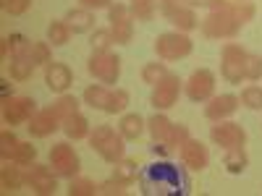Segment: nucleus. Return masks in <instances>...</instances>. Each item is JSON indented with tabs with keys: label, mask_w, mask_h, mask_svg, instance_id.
I'll return each instance as SVG.
<instances>
[{
	"label": "nucleus",
	"mask_w": 262,
	"mask_h": 196,
	"mask_svg": "<svg viewBox=\"0 0 262 196\" xmlns=\"http://www.w3.org/2000/svg\"><path fill=\"white\" fill-rule=\"evenodd\" d=\"M107 100H111V89H105V86H100V84H92V86H86V89H84V102L90 107H95V110L105 113Z\"/></svg>",
	"instance_id": "nucleus-24"
},
{
	"label": "nucleus",
	"mask_w": 262,
	"mask_h": 196,
	"mask_svg": "<svg viewBox=\"0 0 262 196\" xmlns=\"http://www.w3.org/2000/svg\"><path fill=\"white\" fill-rule=\"evenodd\" d=\"M181 79L176 74H168L165 79H160L155 86H152V107L155 110H168L179 102V94H181Z\"/></svg>",
	"instance_id": "nucleus-8"
},
{
	"label": "nucleus",
	"mask_w": 262,
	"mask_h": 196,
	"mask_svg": "<svg viewBox=\"0 0 262 196\" xmlns=\"http://www.w3.org/2000/svg\"><path fill=\"white\" fill-rule=\"evenodd\" d=\"M181 6H189V8H194V6H210V0H179Z\"/></svg>",
	"instance_id": "nucleus-44"
},
{
	"label": "nucleus",
	"mask_w": 262,
	"mask_h": 196,
	"mask_svg": "<svg viewBox=\"0 0 262 196\" xmlns=\"http://www.w3.org/2000/svg\"><path fill=\"white\" fill-rule=\"evenodd\" d=\"M160 11L179 32H191L200 27V18L189 6H181L179 0H160Z\"/></svg>",
	"instance_id": "nucleus-11"
},
{
	"label": "nucleus",
	"mask_w": 262,
	"mask_h": 196,
	"mask_svg": "<svg viewBox=\"0 0 262 196\" xmlns=\"http://www.w3.org/2000/svg\"><path fill=\"white\" fill-rule=\"evenodd\" d=\"M191 39L184 32H165L155 39V53L160 60H181L191 55Z\"/></svg>",
	"instance_id": "nucleus-4"
},
{
	"label": "nucleus",
	"mask_w": 262,
	"mask_h": 196,
	"mask_svg": "<svg viewBox=\"0 0 262 196\" xmlns=\"http://www.w3.org/2000/svg\"><path fill=\"white\" fill-rule=\"evenodd\" d=\"M37 115V102L29 97H6L3 100V120L8 126L29 123Z\"/></svg>",
	"instance_id": "nucleus-9"
},
{
	"label": "nucleus",
	"mask_w": 262,
	"mask_h": 196,
	"mask_svg": "<svg viewBox=\"0 0 262 196\" xmlns=\"http://www.w3.org/2000/svg\"><path fill=\"white\" fill-rule=\"evenodd\" d=\"M238 97H233V94H221V97H210L207 100V105H205V118L207 120H226V118H231L236 110H238Z\"/></svg>",
	"instance_id": "nucleus-16"
},
{
	"label": "nucleus",
	"mask_w": 262,
	"mask_h": 196,
	"mask_svg": "<svg viewBox=\"0 0 262 196\" xmlns=\"http://www.w3.org/2000/svg\"><path fill=\"white\" fill-rule=\"evenodd\" d=\"M86 71L95 79H100L102 84H116L121 79V58L113 53H92Z\"/></svg>",
	"instance_id": "nucleus-7"
},
{
	"label": "nucleus",
	"mask_w": 262,
	"mask_h": 196,
	"mask_svg": "<svg viewBox=\"0 0 262 196\" xmlns=\"http://www.w3.org/2000/svg\"><path fill=\"white\" fill-rule=\"evenodd\" d=\"M34 160H37V146H32V144H24V141H21L11 162H13V165H21V167H29Z\"/></svg>",
	"instance_id": "nucleus-33"
},
{
	"label": "nucleus",
	"mask_w": 262,
	"mask_h": 196,
	"mask_svg": "<svg viewBox=\"0 0 262 196\" xmlns=\"http://www.w3.org/2000/svg\"><path fill=\"white\" fill-rule=\"evenodd\" d=\"M252 18L254 6L249 0H210V13L200 27L207 39H231Z\"/></svg>",
	"instance_id": "nucleus-1"
},
{
	"label": "nucleus",
	"mask_w": 262,
	"mask_h": 196,
	"mask_svg": "<svg viewBox=\"0 0 262 196\" xmlns=\"http://www.w3.org/2000/svg\"><path fill=\"white\" fill-rule=\"evenodd\" d=\"M215 92V74L207 71V68H200L194 71L186 81V97L191 102H207Z\"/></svg>",
	"instance_id": "nucleus-13"
},
{
	"label": "nucleus",
	"mask_w": 262,
	"mask_h": 196,
	"mask_svg": "<svg viewBox=\"0 0 262 196\" xmlns=\"http://www.w3.org/2000/svg\"><path fill=\"white\" fill-rule=\"evenodd\" d=\"M181 162H184L189 170L202 173V170L210 165V152H207V146H205L200 139H189V141L181 146Z\"/></svg>",
	"instance_id": "nucleus-15"
},
{
	"label": "nucleus",
	"mask_w": 262,
	"mask_h": 196,
	"mask_svg": "<svg viewBox=\"0 0 262 196\" xmlns=\"http://www.w3.org/2000/svg\"><path fill=\"white\" fill-rule=\"evenodd\" d=\"M142 131H144V118L137 115V113H128L121 118V134L126 141H137L142 136Z\"/></svg>",
	"instance_id": "nucleus-23"
},
{
	"label": "nucleus",
	"mask_w": 262,
	"mask_h": 196,
	"mask_svg": "<svg viewBox=\"0 0 262 196\" xmlns=\"http://www.w3.org/2000/svg\"><path fill=\"white\" fill-rule=\"evenodd\" d=\"M29 6H32V0H3V8H6V13H11V16L27 13Z\"/></svg>",
	"instance_id": "nucleus-41"
},
{
	"label": "nucleus",
	"mask_w": 262,
	"mask_h": 196,
	"mask_svg": "<svg viewBox=\"0 0 262 196\" xmlns=\"http://www.w3.org/2000/svg\"><path fill=\"white\" fill-rule=\"evenodd\" d=\"M71 29H69V24L66 21H53V24L48 27V42L50 45H55V47H63L66 42L71 39Z\"/></svg>",
	"instance_id": "nucleus-27"
},
{
	"label": "nucleus",
	"mask_w": 262,
	"mask_h": 196,
	"mask_svg": "<svg viewBox=\"0 0 262 196\" xmlns=\"http://www.w3.org/2000/svg\"><path fill=\"white\" fill-rule=\"evenodd\" d=\"M100 191V186L95 183V181H90V178H71V183H69V196H95Z\"/></svg>",
	"instance_id": "nucleus-28"
},
{
	"label": "nucleus",
	"mask_w": 262,
	"mask_h": 196,
	"mask_svg": "<svg viewBox=\"0 0 262 196\" xmlns=\"http://www.w3.org/2000/svg\"><path fill=\"white\" fill-rule=\"evenodd\" d=\"M210 139L217 146H223V149H236V146L247 144V131L238 123H233V120H217L210 128Z\"/></svg>",
	"instance_id": "nucleus-10"
},
{
	"label": "nucleus",
	"mask_w": 262,
	"mask_h": 196,
	"mask_svg": "<svg viewBox=\"0 0 262 196\" xmlns=\"http://www.w3.org/2000/svg\"><path fill=\"white\" fill-rule=\"evenodd\" d=\"M8 45H11V58H13V55H29L32 42L24 34H11L8 37Z\"/></svg>",
	"instance_id": "nucleus-38"
},
{
	"label": "nucleus",
	"mask_w": 262,
	"mask_h": 196,
	"mask_svg": "<svg viewBox=\"0 0 262 196\" xmlns=\"http://www.w3.org/2000/svg\"><path fill=\"white\" fill-rule=\"evenodd\" d=\"M29 58L34 60V65H50L53 63V53L48 42H32L29 47Z\"/></svg>",
	"instance_id": "nucleus-31"
},
{
	"label": "nucleus",
	"mask_w": 262,
	"mask_h": 196,
	"mask_svg": "<svg viewBox=\"0 0 262 196\" xmlns=\"http://www.w3.org/2000/svg\"><path fill=\"white\" fill-rule=\"evenodd\" d=\"M128 105V92L126 89H111V100H107V107L105 113L107 115H116V113H123Z\"/></svg>",
	"instance_id": "nucleus-32"
},
{
	"label": "nucleus",
	"mask_w": 262,
	"mask_h": 196,
	"mask_svg": "<svg viewBox=\"0 0 262 196\" xmlns=\"http://www.w3.org/2000/svg\"><path fill=\"white\" fill-rule=\"evenodd\" d=\"M168 76V68H165V63H147L144 68H142V81L144 84H149V86H155L160 79H165Z\"/></svg>",
	"instance_id": "nucleus-30"
},
{
	"label": "nucleus",
	"mask_w": 262,
	"mask_h": 196,
	"mask_svg": "<svg viewBox=\"0 0 262 196\" xmlns=\"http://www.w3.org/2000/svg\"><path fill=\"white\" fill-rule=\"evenodd\" d=\"M92 45V53H107V47L113 45V32L111 29H97L90 39Z\"/></svg>",
	"instance_id": "nucleus-36"
},
{
	"label": "nucleus",
	"mask_w": 262,
	"mask_h": 196,
	"mask_svg": "<svg viewBox=\"0 0 262 196\" xmlns=\"http://www.w3.org/2000/svg\"><path fill=\"white\" fill-rule=\"evenodd\" d=\"M247 58H249V53L242 45H236V42H228L223 47L221 74L228 84H242L247 79Z\"/></svg>",
	"instance_id": "nucleus-3"
},
{
	"label": "nucleus",
	"mask_w": 262,
	"mask_h": 196,
	"mask_svg": "<svg viewBox=\"0 0 262 196\" xmlns=\"http://www.w3.org/2000/svg\"><path fill=\"white\" fill-rule=\"evenodd\" d=\"M8 71H11L13 81H27L34 74V60L29 55H13L11 63H8Z\"/></svg>",
	"instance_id": "nucleus-20"
},
{
	"label": "nucleus",
	"mask_w": 262,
	"mask_h": 196,
	"mask_svg": "<svg viewBox=\"0 0 262 196\" xmlns=\"http://www.w3.org/2000/svg\"><path fill=\"white\" fill-rule=\"evenodd\" d=\"M90 144L111 165H118L126 157V139H123V134H116L111 126H97L90 134Z\"/></svg>",
	"instance_id": "nucleus-2"
},
{
	"label": "nucleus",
	"mask_w": 262,
	"mask_h": 196,
	"mask_svg": "<svg viewBox=\"0 0 262 196\" xmlns=\"http://www.w3.org/2000/svg\"><path fill=\"white\" fill-rule=\"evenodd\" d=\"M50 167L55 170L58 178H76L81 170V160L71 144L60 141V144H53L50 149Z\"/></svg>",
	"instance_id": "nucleus-5"
},
{
	"label": "nucleus",
	"mask_w": 262,
	"mask_h": 196,
	"mask_svg": "<svg viewBox=\"0 0 262 196\" xmlns=\"http://www.w3.org/2000/svg\"><path fill=\"white\" fill-rule=\"evenodd\" d=\"M116 181H121V183H126V186H131L137 181V160H121L118 165H116V176H113Z\"/></svg>",
	"instance_id": "nucleus-29"
},
{
	"label": "nucleus",
	"mask_w": 262,
	"mask_h": 196,
	"mask_svg": "<svg viewBox=\"0 0 262 196\" xmlns=\"http://www.w3.org/2000/svg\"><path fill=\"white\" fill-rule=\"evenodd\" d=\"M63 131H66V136L79 141V139H86L90 136V120H86L81 113H74L63 120Z\"/></svg>",
	"instance_id": "nucleus-19"
},
{
	"label": "nucleus",
	"mask_w": 262,
	"mask_h": 196,
	"mask_svg": "<svg viewBox=\"0 0 262 196\" xmlns=\"http://www.w3.org/2000/svg\"><path fill=\"white\" fill-rule=\"evenodd\" d=\"M0 92H3V100H6V97H13V94H11V84H8L6 79L0 81Z\"/></svg>",
	"instance_id": "nucleus-45"
},
{
	"label": "nucleus",
	"mask_w": 262,
	"mask_h": 196,
	"mask_svg": "<svg viewBox=\"0 0 262 196\" xmlns=\"http://www.w3.org/2000/svg\"><path fill=\"white\" fill-rule=\"evenodd\" d=\"M18 144L21 141L13 136V131H3V134H0V157H3V160H13Z\"/></svg>",
	"instance_id": "nucleus-34"
},
{
	"label": "nucleus",
	"mask_w": 262,
	"mask_h": 196,
	"mask_svg": "<svg viewBox=\"0 0 262 196\" xmlns=\"http://www.w3.org/2000/svg\"><path fill=\"white\" fill-rule=\"evenodd\" d=\"M158 0H128V8H131V16L137 21H152L155 18V11H158Z\"/></svg>",
	"instance_id": "nucleus-25"
},
{
	"label": "nucleus",
	"mask_w": 262,
	"mask_h": 196,
	"mask_svg": "<svg viewBox=\"0 0 262 196\" xmlns=\"http://www.w3.org/2000/svg\"><path fill=\"white\" fill-rule=\"evenodd\" d=\"M128 186L126 183H121V181H116V178H111V181H105L102 186H100V191L102 193H123Z\"/></svg>",
	"instance_id": "nucleus-42"
},
{
	"label": "nucleus",
	"mask_w": 262,
	"mask_h": 196,
	"mask_svg": "<svg viewBox=\"0 0 262 196\" xmlns=\"http://www.w3.org/2000/svg\"><path fill=\"white\" fill-rule=\"evenodd\" d=\"M81 8H90V11H97V8H111L113 0H79Z\"/></svg>",
	"instance_id": "nucleus-43"
},
{
	"label": "nucleus",
	"mask_w": 262,
	"mask_h": 196,
	"mask_svg": "<svg viewBox=\"0 0 262 196\" xmlns=\"http://www.w3.org/2000/svg\"><path fill=\"white\" fill-rule=\"evenodd\" d=\"M242 105H247L249 110H262V89L259 86H247L242 92Z\"/></svg>",
	"instance_id": "nucleus-37"
},
{
	"label": "nucleus",
	"mask_w": 262,
	"mask_h": 196,
	"mask_svg": "<svg viewBox=\"0 0 262 196\" xmlns=\"http://www.w3.org/2000/svg\"><path fill=\"white\" fill-rule=\"evenodd\" d=\"M24 183L39 193V196H50L58 191V181H55V170H48L45 165H29L27 173H24Z\"/></svg>",
	"instance_id": "nucleus-12"
},
{
	"label": "nucleus",
	"mask_w": 262,
	"mask_h": 196,
	"mask_svg": "<svg viewBox=\"0 0 262 196\" xmlns=\"http://www.w3.org/2000/svg\"><path fill=\"white\" fill-rule=\"evenodd\" d=\"M147 128H149V136H152V141H168V136H170V128H173V123L163 115V113H155L149 120H147Z\"/></svg>",
	"instance_id": "nucleus-22"
},
{
	"label": "nucleus",
	"mask_w": 262,
	"mask_h": 196,
	"mask_svg": "<svg viewBox=\"0 0 262 196\" xmlns=\"http://www.w3.org/2000/svg\"><path fill=\"white\" fill-rule=\"evenodd\" d=\"M66 24H69V29L74 32V34H81V32H90L92 27H95V16H92V11L90 8H74V11H69L66 13Z\"/></svg>",
	"instance_id": "nucleus-18"
},
{
	"label": "nucleus",
	"mask_w": 262,
	"mask_h": 196,
	"mask_svg": "<svg viewBox=\"0 0 262 196\" xmlns=\"http://www.w3.org/2000/svg\"><path fill=\"white\" fill-rule=\"evenodd\" d=\"M186 141H189V128H186V126H181V123H179V126L173 123L170 136H168V141H165V144H168V146H184Z\"/></svg>",
	"instance_id": "nucleus-39"
},
{
	"label": "nucleus",
	"mask_w": 262,
	"mask_h": 196,
	"mask_svg": "<svg viewBox=\"0 0 262 196\" xmlns=\"http://www.w3.org/2000/svg\"><path fill=\"white\" fill-rule=\"evenodd\" d=\"M226 170L233 173V176H242V173L249 167V157H247V152L244 146H236V149H226V160H223Z\"/></svg>",
	"instance_id": "nucleus-21"
},
{
	"label": "nucleus",
	"mask_w": 262,
	"mask_h": 196,
	"mask_svg": "<svg viewBox=\"0 0 262 196\" xmlns=\"http://www.w3.org/2000/svg\"><path fill=\"white\" fill-rule=\"evenodd\" d=\"M29 134L37 136V139H45L50 134H55L58 128H63V118L58 115L55 107H45V110H39L32 120H29Z\"/></svg>",
	"instance_id": "nucleus-14"
},
{
	"label": "nucleus",
	"mask_w": 262,
	"mask_h": 196,
	"mask_svg": "<svg viewBox=\"0 0 262 196\" xmlns=\"http://www.w3.org/2000/svg\"><path fill=\"white\" fill-rule=\"evenodd\" d=\"M247 79H252V81L262 79V55H249L247 58Z\"/></svg>",
	"instance_id": "nucleus-40"
},
{
	"label": "nucleus",
	"mask_w": 262,
	"mask_h": 196,
	"mask_svg": "<svg viewBox=\"0 0 262 196\" xmlns=\"http://www.w3.org/2000/svg\"><path fill=\"white\" fill-rule=\"evenodd\" d=\"M45 84L50 86V92L63 94L74 84V74H71V68L66 63H50L45 68Z\"/></svg>",
	"instance_id": "nucleus-17"
},
{
	"label": "nucleus",
	"mask_w": 262,
	"mask_h": 196,
	"mask_svg": "<svg viewBox=\"0 0 262 196\" xmlns=\"http://www.w3.org/2000/svg\"><path fill=\"white\" fill-rule=\"evenodd\" d=\"M18 167L21 165H16V167H3V173H0V186H3V191L6 193H16L18 188H21V183H24V176L18 173Z\"/></svg>",
	"instance_id": "nucleus-26"
},
{
	"label": "nucleus",
	"mask_w": 262,
	"mask_h": 196,
	"mask_svg": "<svg viewBox=\"0 0 262 196\" xmlns=\"http://www.w3.org/2000/svg\"><path fill=\"white\" fill-rule=\"evenodd\" d=\"M55 110H58V115L66 120L69 115H74V113H79V100L74 97V94H60V100L53 105Z\"/></svg>",
	"instance_id": "nucleus-35"
},
{
	"label": "nucleus",
	"mask_w": 262,
	"mask_h": 196,
	"mask_svg": "<svg viewBox=\"0 0 262 196\" xmlns=\"http://www.w3.org/2000/svg\"><path fill=\"white\" fill-rule=\"evenodd\" d=\"M107 21H111V32H113L116 45H128L131 37H134V16H131V8L123 3H113L107 8Z\"/></svg>",
	"instance_id": "nucleus-6"
}]
</instances>
